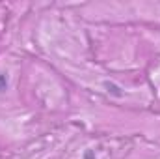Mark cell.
Here are the masks:
<instances>
[{
  "label": "cell",
  "instance_id": "1",
  "mask_svg": "<svg viewBox=\"0 0 160 159\" xmlns=\"http://www.w3.org/2000/svg\"><path fill=\"white\" fill-rule=\"evenodd\" d=\"M8 90V75L6 73H0V94Z\"/></svg>",
  "mask_w": 160,
  "mask_h": 159
}]
</instances>
